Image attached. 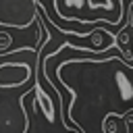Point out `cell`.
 <instances>
[{
	"instance_id": "1",
	"label": "cell",
	"mask_w": 133,
	"mask_h": 133,
	"mask_svg": "<svg viewBox=\"0 0 133 133\" xmlns=\"http://www.w3.org/2000/svg\"><path fill=\"white\" fill-rule=\"evenodd\" d=\"M39 0H0V25L12 29H27L37 19Z\"/></svg>"
},
{
	"instance_id": "2",
	"label": "cell",
	"mask_w": 133,
	"mask_h": 133,
	"mask_svg": "<svg viewBox=\"0 0 133 133\" xmlns=\"http://www.w3.org/2000/svg\"><path fill=\"white\" fill-rule=\"evenodd\" d=\"M33 77V66L25 60H6L0 62V89H17Z\"/></svg>"
},
{
	"instance_id": "3",
	"label": "cell",
	"mask_w": 133,
	"mask_h": 133,
	"mask_svg": "<svg viewBox=\"0 0 133 133\" xmlns=\"http://www.w3.org/2000/svg\"><path fill=\"white\" fill-rule=\"evenodd\" d=\"M66 133H79V131H75V129H71V131H66Z\"/></svg>"
}]
</instances>
